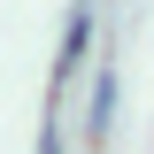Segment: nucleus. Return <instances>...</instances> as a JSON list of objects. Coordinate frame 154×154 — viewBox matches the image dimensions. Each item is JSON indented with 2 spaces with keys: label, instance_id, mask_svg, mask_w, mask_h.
I'll return each instance as SVG.
<instances>
[{
  "label": "nucleus",
  "instance_id": "obj_1",
  "mask_svg": "<svg viewBox=\"0 0 154 154\" xmlns=\"http://www.w3.org/2000/svg\"><path fill=\"white\" fill-rule=\"evenodd\" d=\"M108 116H116V77H100V85H93V116H85V131L108 139Z\"/></svg>",
  "mask_w": 154,
  "mask_h": 154
}]
</instances>
